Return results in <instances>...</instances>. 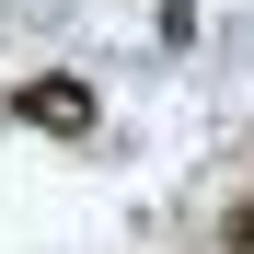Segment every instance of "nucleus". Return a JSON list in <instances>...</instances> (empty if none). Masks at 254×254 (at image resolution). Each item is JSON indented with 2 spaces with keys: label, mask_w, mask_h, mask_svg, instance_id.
<instances>
[{
  "label": "nucleus",
  "mask_w": 254,
  "mask_h": 254,
  "mask_svg": "<svg viewBox=\"0 0 254 254\" xmlns=\"http://www.w3.org/2000/svg\"><path fill=\"white\" fill-rule=\"evenodd\" d=\"M12 116H23V127H47V139H93L104 93H93L81 69H35V81H12Z\"/></svg>",
  "instance_id": "1"
},
{
  "label": "nucleus",
  "mask_w": 254,
  "mask_h": 254,
  "mask_svg": "<svg viewBox=\"0 0 254 254\" xmlns=\"http://www.w3.org/2000/svg\"><path fill=\"white\" fill-rule=\"evenodd\" d=\"M220 254H254V196H231V220H220Z\"/></svg>",
  "instance_id": "2"
}]
</instances>
